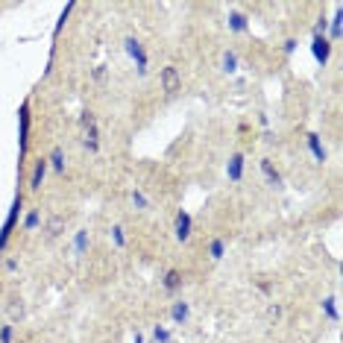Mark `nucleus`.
Masks as SVG:
<instances>
[{"mask_svg": "<svg viewBox=\"0 0 343 343\" xmlns=\"http://www.w3.org/2000/svg\"><path fill=\"white\" fill-rule=\"evenodd\" d=\"M123 50H126V56L135 62L138 76H147V73H150V56H147V50H144L141 41H138L135 36H126L123 38Z\"/></svg>", "mask_w": 343, "mask_h": 343, "instance_id": "obj_1", "label": "nucleus"}, {"mask_svg": "<svg viewBox=\"0 0 343 343\" xmlns=\"http://www.w3.org/2000/svg\"><path fill=\"white\" fill-rule=\"evenodd\" d=\"M80 126H83V147L88 153H100V129H97L94 112H83Z\"/></svg>", "mask_w": 343, "mask_h": 343, "instance_id": "obj_2", "label": "nucleus"}, {"mask_svg": "<svg viewBox=\"0 0 343 343\" xmlns=\"http://www.w3.org/2000/svg\"><path fill=\"white\" fill-rule=\"evenodd\" d=\"M191 235H194V220H191V214L185 208H179L176 217H173V238L179 244H188Z\"/></svg>", "mask_w": 343, "mask_h": 343, "instance_id": "obj_3", "label": "nucleus"}, {"mask_svg": "<svg viewBox=\"0 0 343 343\" xmlns=\"http://www.w3.org/2000/svg\"><path fill=\"white\" fill-rule=\"evenodd\" d=\"M18 217H21V194L15 197L12 208H9L6 220H3V229H0V249H6V244H9V238H12V232H15V223H18Z\"/></svg>", "mask_w": 343, "mask_h": 343, "instance_id": "obj_4", "label": "nucleus"}, {"mask_svg": "<svg viewBox=\"0 0 343 343\" xmlns=\"http://www.w3.org/2000/svg\"><path fill=\"white\" fill-rule=\"evenodd\" d=\"M261 176H264V182H267V188H273V191H282L284 188V179H282V173L273 167V162L270 159H261Z\"/></svg>", "mask_w": 343, "mask_h": 343, "instance_id": "obj_5", "label": "nucleus"}, {"mask_svg": "<svg viewBox=\"0 0 343 343\" xmlns=\"http://www.w3.org/2000/svg\"><path fill=\"white\" fill-rule=\"evenodd\" d=\"M159 80H162V91H165V94H176V91H179V85H182V76H179V71L173 68V65L162 68Z\"/></svg>", "mask_w": 343, "mask_h": 343, "instance_id": "obj_6", "label": "nucleus"}, {"mask_svg": "<svg viewBox=\"0 0 343 343\" xmlns=\"http://www.w3.org/2000/svg\"><path fill=\"white\" fill-rule=\"evenodd\" d=\"M226 176L229 182H241L244 179V153H232L226 162Z\"/></svg>", "mask_w": 343, "mask_h": 343, "instance_id": "obj_7", "label": "nucleus"}, {"mask_svg": "<svg viewBox=\"0 0 343 343\" xmlns=\"http://www.w3.org/2000/svg\"><path fill=\"white\" fill-rule=\"evenodd\" d=\"M47 159H38L36 165H33V173H30V191H41V185H44V176H47Z\"/></svg>", "mask_w": 343, "mask_h": 343, "instance_id": "obj_8", "label": "nucleus"}, {"mask_svg": "<svg viewBox=\"0 0 343 343\" xmlns=\"http://www.w3.org/2000/svg\"><path fill=\"white\" fill-rule=\"evenodd\" d=\"M311 50H314V59L320 62V65H326V62L331 59V41L326 36H314V44H311Z\"/></svg>", "mask_w": 343, "mask_h": 343, "instance_id": "obj_9", "label": "nucleus"}, {"mask_svg": "<svg viewBox=\"0 0 343 343\" xmlns=\"http://www.w3.org/2000/svg\"><path fill=\"white\" fill-rule=\"evenodd\" d=\"M305 144H308V150H311V155H314V162H320V165H323V162L329 159V153H326V147H323V141H320L317 132H308Z\"/></svg>", "mask_w": 343, "mask_h": 343, "instance_id": "obj_10", "label": "nucleus"}, {"mask_svg": "<svg viewBox=\"0 0 343 343\" xmlns=\"http://www.w3.org/2000/svg\"><path fill=\"white\" fill-rule=\"evenodd\" d=\"M47 165H50V170H53V173H65V167H68V159H65V150H62L59 144H56V147L50 150Z\"/></svg>", "mask_w": 343, "mask_h": 343, "instance_id": "obj_11", "label": "nucleus"}, {"mask_svg": "<svg viewBox=\"0 0 343 343\" xmlns=\"http://www.w3.org/2000/svg\"><path fill=\"white\" fill-rule=\"evenodd\" d=\"M182 282H185V276L179 270H167L165 279H162V287H165L167 294H176V291H182Z\"/></svg>", "mask_w": 343, "mask_h": 343, "instance_id": "obj_12", "label": "nucleus"}, {"mask_svg": "<svg viewBox=\"0 0 343 343\" xmlns=\"http://www.w3.org/2000/svg\"><path fill=\"white\" fill-rule=\"evenodd\" d=\"M188 317H191V302H185V299L173 302V308H170V320H173L176 326H182V323H188Z\"/></svg>", "mask_w": 343, "mask_h": 343, "instance_id": "obj_13", "label": "nucleus"}, {"mask_svg": "<svg viewBox=\"0 0 343 343\" xmlns=\"http://www.w3.org/2000/svg\"><path fill=\"white\" fill-rule=\"evenodd\" d=\"M88 247H91V235H88V229H80L76 238H73V255H76V258H83Z\"/></svg>", "mask_w": 343, "mask_h": 343, "instance_id": "obj_14", "label": "nucleus"}, {"mask_svg": "<svg viewBox=\"0 0 343 343\" xmlns=\"http://www.w3.org/2000/svg\"><path fill=\"white\" fill-rule=\"evenodd\" d=\"M229 30H232V33H247L249 18L244 12H229Z\"/></svg>", "mask_w": 343, "mask_h": 343, "instance_id": "obj_15", "label": "nucleus"}, {"mask_svg": "<svg viewBox=\"0 0 343 343\" xmlns=\"http://www.w3.org/2000/svg\"><path fill=\"white\" fill-rule=\"evenodd\" d=\"M223 255H226V238H214L212 244H208V258L223 261Z\"/></svg>", "mask_w": 343, "mask_h": 343, "instance_id": "obj_16", "label": "nucleus"}, {"mask_svg": "<svg viewBox=\"0 0 343 343\" xmlns=\"http://www.w3.org/2000/svg\"><path fill=\"white\" fill-rule=\"evenodd\" d=\"M220 68L226 73H235L238 71V53L235 50H223V56H220Z\"/></svg>", "mask_w": 343, "mask_h": 343, "instance_id": "obj_17", "label": "nucleus"}, {"mask_svg": "<svg viewBox=\"0 0 343 343\" xmlns=\"http://www.w3.org/2000/svg\"><path fill=\"white\" fill-rule=\"evenodd\" d=\"M27 135H30V106L24 103V106H21V150H24L27 141H30Z\"/></svg>", "mask_w": 343, "mask_h": 343, "instance_id": "obj_18", "label": "nucleus"}, {"mask_svg": "<svg viewBox=\"0 0 343 343\" xmlns=\"http://www.w3.org/2000/svg\"><path fill=\"white\" fill-rule=\"evenodd\" d=\"M38 223H41V212H38V208H30L27 217H24V232H36Z\"/></svg>", "mask_w": 343, "mask_h": 343, "instance_id": "obj_19", "label": "nucleus"}, {"mask_svg": "<svg viewBox=\"0 0 343 343\" xmlns=\"http://www.w3.org/2000/svg\"><path fill=\"white\" fill-rule=\"evenodd\" d=\"M132 202H135V208H141V212H150L153 208V202L147 200V194L141 188H132Z\"/></svg>", "mask_w": 343, "mask_h": 343, "instance_id": "obj_20", "label": "nucleus"}, {"mask_svg": "<svg viewBox=\"0 0 343 343\" xmlns=\"http://www.w3.org/2000/svg\"><path fill=\"white\" fill-rule=\"evenodd\" d=\"M109 238L115 241V247L118 249L126 247V232H123V226H112V229H109Z\"/></svg>", "mask_w": 343, "mask_h": 343, "instance_id": "obj_21", "label": "nucleus"}, {"mask_svg": "<svg viewBox=\"0 0 343 343\" xmlns=\"http://www.w3.org/2000/svg\"><path fill=\"white\" fill-rule=\"evenodd\" d=\"M340 27H343V9L337 6V12H334V18H331V38H334V41L340 38Z\"/></svg>", "mask_w": 343, "mask_h": 343, "instance_id": "obj_22", "label": "nucleus"}, {"mask_svg": "<svg viewBox=\"0 0 343 343\" xmlns=\"http://www.w3.org/2000/svg\"><path fill=\"white\" fill-rule=\"evenodd\" d=\"M15 340V326L12 323H3L0 326V343H12Z\"/></svg>", "mask_w": 343, "mask_h": 343, "instance_id": "obj_23", "label": "nucleus"}, {"mask_svg": "<svg viewBox=\"0 0 343 343\" xmlns=\"http://www.w3.org/2000/svg\"><path fill=\"white\" fill-rule=\"evenodd\" d=\"M153 340L155 343H170V329H167V326H155V329H153Z\"/></svg>", "mask_w": 343, "mask_h": 343, "instance_id": "obj_24", "label": "nucleus"}, {"mask_svg": "<svg viewBox=\"0 0 343 343\" xmlns=\"http://www.w3.org/2000/svg\"><path fill=\"white\" fill-rule=\"evenodd\" d=\"M337 299L334 296H329V299H323V308H326V314H329L331 320H337V305H334Z\"/></svg>", "mask_w": 343, "mask_h": 343, "instance_id": "obj_25", "label": "nucleus"}, {"mask_svg": "<svg viewBox=\"0 0 343 343\" xmlns=\"http://www.w3.org/2000/svg\"><path fill=\"white\" fill-rule=\"evenodd\" d=\"M59 232H62V217H53V220H50V232H47V238L53 241V238H59Z\"/></svg>", "mask_w": 343, "mask_h": 343, "instance_id": "obj_26", "label": "nucleus"}, {"mask_svg": "<svg viewBox=\"0 0 343 343\" xmlns=\"http://www.w3.org/2000/svg\"><path fill=\"white\" fill-rule=\"evenodd\" d=\"M3 270H6V273H15V270H18V258H6Z\"/></svg>", "mask_w": 343, "mask_h": 343, "instance_id": "obj_27", "label": "nucleus"}, {"mask_svg": "<svg viewBox=\"0 0 343 343\" xmlns=\"http://www.w3.org/2000/svg\"><path fill=\"white\" fill-rule=\"evenodd\" d=\"M270 317H273V320L282 317V305H270Z\"/></svg>", "mask_w": 343, "mask_h": 343, "instance_id": "obj_28", "label": "nucleus"}, {"mask_svg": "<svg viewBox=\"0 0 343 343\" xmlns=\"http://www.w3.org/2000/svg\"><path fill=\"white\" fill-rule=\"evenodd\" d=\"M294 47H296V41L294 38H287V41H284V53H294Z\"/></svg>", "mask_w": 343, "mask_h": 343, "instance_id": "obj_29", "label": "nucleus"}, {"mask_svg": "<svg viewBox=\"0 0 343 343\" xmlns=\"http://www.w3.org/2000/svg\"><path fill=\"white\" fill-rule=\"evenodd\" d=\"M135 343H144V337H141V334H135Z\"/></svg>", "mask_w": 343, "mask_h": 343, "instance_id": "obj_30", "label": "nucleus"}]
</instances>
